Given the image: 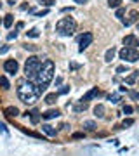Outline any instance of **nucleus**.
<instances>
[{
    "mask_svg": "<svg viewBox=\"0 0 139 156\" xmlns=\"http://www.w3.org/2000/svg\"><path fill=\"white\" fill-rule=\"evenodd\" d=\"M18 97L23 102H26V104H33L37 101V97H38V87H35L33 83L23 80L18 85Z\"/></svg>",
    "mask_w": 139,
    "mask_h": 156,
    "instance_id": "nucleus-1",
    "label": "nucleus"
},
{
    "mask_svg": "<svg viewBox=\"0 0 139 156\" xmlns=\"http://www.w3.org/2000/svg\"><path fill=\"white\" fill-rule=\"evenodd\" d=\"M54 71H56V66H54V61H51V59H45L43 61V64H42V68H40L38 75H37V85H43V87H47L51 82H52V78H54Z\"/></svg>",
    "mask_w": 139,
    "mask_h": 156,
    "instance_id": "nucleus-2",
    "label": "nucleus"
},
{
    "mask_svg": "<svg viewBox=\"0 0 139 156\" xmlns=\"http://www.w3.org/2000/svg\"><path fill=\"white\" fill-rule=\"evenodd\" d=\"M75 30H77V23H75L73 18H63L56 24V31L61 37H70V35L75 33Z\"/></svg>",
    "mask_w": 139,
    "mask_h": 156,
    "instance_id": "nucleus-3",
    "label": "nucleus"
},
{
    "mask_svg": "<svg viewBox=\"0 0 139 156\" xmlns=\"http://www.w3.org/2000/svg\"><path fill=\"white\" fill-rule=\"evenodd\" d=\"M42 64H43V62H42L37 56H31V57L26 59V62H24V73H26V78H37L40 68H42Z\"/></svg>",
    "mask_w": 139,
    "mask_h": 156,
    "instance_id": "nucleus-4",
    "label": "nucleus"
},
{
    "mask_svg": "<svg viewBox=\"0 0 139 156\" xmlns=\"http://www.w3.org/2000/svg\"><path fill=\"white\" fill-rule=\"evenodd\" d=\"M118 54H120V59H123V61H127V62H136L139 59L138 49H130V47H123Z\"/></svg>",
    "mask_w": 139,
    "mask_h": 156,
    "instance_id": "nucleus-5",
    "label": "nucleus"
},
{
    "mask_svg": "<svg viewBox=\"0 0 139 156\" xmlns=\"http://www.w3.org/2000/svg\"><path fill=\"white\" fill-rule=\"evenodd\" d=\"M4 69L9 75H16L18 69H19V64H18L16 59H7V61H4Z\"/></svg>",
    "mask_w": 139,
    "mask_h": 156,
    "instance_id": "nucleus-6",
    "label": "nucleus"
},
{
    "mask_svg": "<svg viewBox=\"0 0 139 156\" xmlns=\"http://www.w3.org/2000/svg\"><path fill=\"white\" fill-rule=\"evenodd\" d=\"M92 40H94V35H92V33H89V31H87V33H83V35L80 37V40H78V43H80L78 50H80V52H83V50L92 43Z\"/></svg>",
    "mask_w": 139,
    "mask_h": 156,
    "instance_id": "nucleus-7",
    "label": "nucleus"
},
{
    "mask_svg": "<svg viewBox=\"0 0 139 156\" xmlns=\"http://www.w3.org/2000/svg\"><path fill=\"white\" fill-rule=\"evenodd\" d=\"M123 47H130V49H138L139 47V38L134 35H127L123 37Z\"/></svg>",
    "mask_w": 139,
    "mask_h": 156,
    "instance_id": "nucleus-8",
    "label": "nucleus"
},
{
    "mask_svg": "<svg viewBox=\"0 0 139 156\" xmlns=\"http://www.w3.org/2000/svg\"><path fill=\"white\" fill-rule=\"evenodd\" d=\"M4 115H5L7 118H16L18 115H19V109H18L16 106H9V108L4 109Z\"/></svg>",
    "mask_w": 139,
    "mask_h": 156,
    "instance_id": "nucleus-9",
    "label": "nucleus"
},
{
    "mask_svg": "<svg viewBox=\"0 0 139 156\" xmlns=\"http://www.w3.org/2000/svg\"><path fill=\"white\" fill-rule=\"evenodd\" d=\"M138 19H139V12L138 11H130V12H129V18L123 21V24H125V26H130L132 23H136Z\"/></svg>",
    "mask_w": 139,
    "mask_h": 156,
    "instance_id": "nucleus-10",
    "label": "nucleus"
},
{
    "mask_svg": "<svg viewBox=\"0 0 139 156\" xmlns=\"http://www.w3.org/2000/svg\"><path fill=\"white\" fill-rule=\"evenodd\" d=\"M98 96H99V90H98V89H91V90H89V92H87V94L82 97V101H83V102H89V101L96 99Z\"/></svg>",
    "mask_w": 139,
    "mask_h": 156,
    "instance_id": "nucleus-11",
    "label": "nucleus"
},
{
    "mask_svg": "<svg viewBox=\"0 0 139 156\" xmlns=\"http://www.w3.org/2000/svg\"><path fill=\"white\" fill-rule=\"evenodd\" d=\"M58 116H59V111L58 109H49V111L42 113V118L43 120H52V118H58Z\"/></svg>",
    "mask_w": 139,
    "mask_h": 156,
    "instance_id": "nucleus-12",
    "label": "nucleus"
},
{
    "mask_svg": "<svg viewBox=\"0 0 139 156\" xmlns=\"http://www.w3.org/2000/svg\"><path fill=\"white\" fill-rule=\"evenodd\" d=\"M28 115H30V118H31V123H38L40 121V113L37 111V109H33V111H30V113H28V111L24 113V116H28Z\"/></svg>",
    "mask_w": 139,
    "mask_h": 156,
    "instance_id": "nucleus-13",
    "label": "nucleus"
},
{
    "mask_svg": "<svg viewBox=\"0 0 139 156\" xmlns=\"http://www.w3.org/2000/svg\"><path fill=\"white\" fill-rule=\"evenodd\" d=\"M42 130H43L49 137H56V134H58V130H56L54 127H51V125H43V127H42Z\"/></svg>",
    "mask_w": 139,
    "mask_h": 156,
    "instance_id": "nucleus-14",
    "label": "nucleus"
},
{
    "mask_svg": "<svg viewBox=\"0 0 139 156\" xmlns=\"http://www.w3.org/2000/svg\"><path fill=\"white\" fill-rule=\"evenodd\" d=\"M115 54H117V49H115V47L108 49V50H106V54H104V61H106V62H111V59L115 57Z\"/></svg>",
    "mask_w": 139,
    "mask_h": 156,
    "instance_id": "nucleus-15",
    "label": "nucleus"
},
{
    "mask_svg": "<svg viewBox=\"0 0 139 156\" xmlns=\"http://www.w3.org/2000/svg\"><path fill=\"white\" fill-rule=\"evenodd\" d=\"M58 97H59L58 92H54V94H47V96H45V102H47V104H54V102L58 101Z\"/></svg>",
    "mask_w": 139,
    "mask_h": 156,
    "instance_id": "nucleus-16",
    "label": "nucleus"
},
{
    "mask_svg": "<svg viewBox=\"0 0 139 156\" xmlns=\"http://www.w3.org/2000/svg\"><path fill=\"white\" fill-rule=\"evenodd\" d=\"M138 77H139V71H134V73H130L129 77L125 78V83H127V85H132V83L138 80Z\"/></svg>",
    "mask_w": 139,
    "mask_h": 156,
    "instance_id": "nucleus-17",
    "label": "nucleus"
},
{
    "mask_svg": "<svg viewBox=\"0 0 139 156\" xmlns=\"http://www.w3.org/2000/svg\"><path fill=\"white\" fill-rule=\"evenodd\" d=\"M83 128H87V130H96L98 125H96V121H92V120H85V121H83Z\"/></svg>",
    "mask_w": 139,
    "mask_h": 156,
    "instance_id": "nucleus-18",
    "label": "nucleus"
},
{
    "mask_svg": "<svg viewBox=\"0 0 139 156\" xmlns=\"http://www.w3.org/2000/svg\"><path fill=\"white\" fill-rule=\"evenodd\" d=\"M12 23H14V16H12V14H7V16L4 18V28H11Z\"/></svg>",
    "mask_w": 139,
    "mask_h": 156,
    "instance_id": "nucleus-19",
    "label": "nucleus"
},
{
    "mask_svg": "<svg viewBox=\"0 0 139 156\" xmlns=\"http://www.w3.org/2000/svg\"><path fill=\"white\" fill-rule=\"evenodd\" d=\"M94 115H96L98 118L104 116V106H103V104H98V106L94 108Z\"/></svg>",
    "mask_w": 139,
    "mask_h": 156,
    "instance_id": "nucleus-20",
    "label": "nucleus"
},
{
    "mask_svg": "<svg viewBox=\"0 0 139 156\" xmlns=\"http://www.w3.org/2000/svg\"><path fill=\"white\" fill-rule=\"evenodd\" d=\"M77 113H80V111H85L87 109V102H83V101H80V104H77L75 108H73Z\"/></svg>",
    "mask_w": 139,
    "mask_h": 156,
    "instance_id": "nucleus-21",
    "label": "nucleus"
},
{
    "mask_svg": "<svg viewBox=\"0 0 139 156\" xmlns=\"http://www.w3.org/2000/svg\"><path fill=\"white\" fill-rule=\"evenodd\" d=\"M132 125H134V120H132V118H127V120L122 121L120 127H122V128H129V127H132Z\"/></svg>",
    "mask_w": 139,
    "mask_h": 156,
    "instance_id": "nucleus-22",
    "label": "nucleus"
},
{
    "mask_svg": "<svg viewBox=\"0 0 139 156\" xmlns=\"http://www.w3.org/2000/svg\"><path fill=\"white\" fill-rule=\"evenodd\" d=\"M120 4H122V0H108V5L111 9H120Z\"/></svg>",
    "mask_w": 139,
    "mask_h": 156,
    "instance_id": "nucleus-23",
    "label": "nucleus"
},
{
    "mask_svg": "<svg viewBox=\"0 0 139 156\" xmlns=\"http://www.w3.org/2000/svg\"><path fill=\"white\" fill-rule=\"evenodd\" d=\"M26 35H28L30 38H38V37H40L38 30H35V28H33V30H30V31H26Z\"/></svg>",
    "mask_w": 139,
    "mask_h": 156,
    "instance_id": "nucleus-24",
    "label": "nucleus"
},
{
    "mask_svg": "<svg viewBox=\"0 0 139 156\" xmlns=\"http://www.w3.org/2000/svg\"><path fill=\"white\" fill-rule=\"evenodd\" d=\"M108 99H110V102H111V104H118V102H120V94H111Z\"/></svg>",
    "mask_w": 139,
    "mask_h": 156,
    "instance_id": "nucleus-25",
    "label": "nucleus"
},
{
    "mask_svg": "<svg viewBox=\"0 0 139 156\" xmlns=\"http://www.w3.org/2000/svg\"><path fill=\"white\" fill-rule=\"evenodd\" d=\"M0 82H2V89H4V90H7V89L11 87V85H9V80H7L5 77H2V78H0Z\"/></svg>",
    "mask_w": 139,
    "mask_h": 156,
    "instance_id": "nucleus-26",
    "label": "nucleus"
},
{
    "mask_svg": "<svg viewBox=\"0 0 139 156\" xmlns=\"http://www.w3.org/2000/svg\"><path fill=\"white\" fill-rule=\"evenodd\" d=\"M40 4H43V5H47V7H51V5H54V4H56V0H40Z\"/></svg>",
    "mask_w": 139,
    "mask_h": 156,
    "instance_id": "nucleus-27",
    "label": "nucleus"
},
{
    "mask_svg": "<svg viewBox=\"0 0 139 156\" xmlns=\"http://www.w3.org/2000/svg\"><path fill=\"white\" fill-rule=\"evenodd\" d=\"M83 137H85V134H83V132H75V134L71 135V139H83Z\"/></svg>",
    "mask_w": 139,
    "mask_h": 156,
    "instance_id": "nucleus-28",
    "label": "nucleus"
},
{
    "mask_svg": "<svg viewBox=\"0 0 139 156\" xmlns=\"http://www.w3.org/2000/svg\"><path fill=\"white\" fill-rule=\"evenodd\" d=\"M129 96L134 99V101H138V99H139V92H136V90H130V92H129Z\"/></svg>",
    "mask_w": 139,
    "mask_h": 156,
    "instance_id": "nucleus-29",
    "label": "nucleus"
},
{
    "mask_svg": "<svg viewBox=\"0 0 139 156\" xmlns=\"http://www.w3.org/2000/svg\"><path fill=\"white\" fill-rule=\"evenodd\" d=\"M132 111H134V109H132V106H123V113H125V115H130Z\"/></svg>",
    "mask_w": 139,
    "mask_h": 156,
    "instance_id": "nucleus-30",
    "label": "nucleus"
},
{
    "mask_svg": "<svg viewBox=\"0 0 139 156\" xmlns=\"http://www.w3.org/2000/svg\"><path fill=\"white\" fill-rule=\"evenodd\" d=\"M129 69H127V66H118L117 68V73H127Z\"/></svg>",
    "mask_w": 139,
    "mask_h": 156,
    "instance_id": "nucleus-31",
    "label": "nucleus"
},
{
    "mask_svg": "<svg viewBox=\"0 0 139 156\" xmlns=\"http://www.w3.org/2000/svg\"><path fill=\"white\" fill-rule=\"evenodd\" d=\"M123 12H125V11H123V7H120V9H117V18H118V19H122Z\"/></svg>",
    "mask_w": 139,
    "mask_h": 156,
    "instance_id": "nucleus-32",
    "label": "nucleus"
},
{
    "mask_svg": "<svg viewBox=\"0 0 139 156\" xmlns=\"http://www.w3.org/2000/svg\"><path fill=\"white\" fill-rule=\"evenodd\" d=\"M24 49H26V50H38L37 45H24Z\"/></svg>",
    "mask_w": 139,
    "mask_h": 156,
    "instance_id": "nucleus-33",
    "label": "nucleus"
},
{
    "mask_svg": "<svg viewBox=\"0 0 139 156\" xmlns=\"http://www.w3.org/2000/svg\"><path fill=\"white\" fill-rule=\"evenodd\" d=\"M68 90H70V87H66V85H64V87L59 90V94H68Z\"/></svg>",
    "mask_w": 139,
    "mask_h": 156,
    "instance_id": "nucleus-34",
    "label": "nucleus"
},
{
    "mask_svg": "<svg viewBox=\"0 0 139 156\" xmlns=\"http://www.w3.org/2000/svg\"><path fill=\"white\" fill-rule=\"evenodd\" d=\"M16 37H18V31H14V33H9V37H7V38L12 40V38H16Z\"/></svg>",
    "mask_w": 139,
    "mask_h": 156,
    "instance_id": "nucleus-35",
    "label": "nucleus"
},
{
    "mask_svg": "<svg viewBox=\"0 0 139 156\" xmlns=\"http://www.w3.org/2000/svg\"><path fill=\"white\" fill-rule=\"evenodd\" d=\"M7 50H9V47H7V45H4V47H2V49H0V54H5V52H7Z\"/></svg>",
    "mask_w": 139,
    "mask_h": 156,
    "instance_id": "nucleus-36",
    "label": "nucleus"
},
{
    "mask_svg": "<svg viewBox=\"0 0 139 156\" xmlns=\"http://www.w3.org/2000/svg\"><path fill=\"white\" fill-rule=\"evenodd\" d=\"M75 4H80V5H83V4H87V0H73Z\"/></svg>",
    "mask_w": 139,
    "mask_h": 156,
    "instance_id": "nucleus-37",
    "label": "nucleus"
},
{
    "mask_svg": "<svg viewBox=\"0 0 139 156\" xmlns=\"http://www.w3.org/2000/svg\"><path fill=\"white\" fill-rule=\"evenodd\" d=\"M47 12H49V11H42V12H37V16H38V18H42V16H45Z\"/></svg>",
    "mask_w": 139,
    "mask_h": 156,
    "instance_id": "nucleus-38",
    "label": "nucleus"
},
{
    "mask_svg": "<svg viewBox=\"0 0 139 156\" xmlns=\"http://www.w3.org/2000/svg\"><path fill=\"white\" fill-rule=\"evenodd\" d=\"M23 26H24V24H23V23H18V24H16V30H21V28H23Z\"/></svg>",
    "mask_w": 139,
    "mask_h": 156,
    "instance_id": "nucleus-39",
    "label": "nucleus"
},
{
    "mask_svg": "<svg viewBox=\"0 0 139 156\" xmlns=\"http://www.w3.org/2000/svg\"><path fill=\"white\" fill-rule=\"evenodd\" d=\"M132 2H139V0H132Z\"/></svg>",
    "mask_w": 139,
    "mask_h": 156,
    "instance_id": "nucleus-40",
    "label": "nucleus"
},
{
    "mask_svg": "<svg viewBox=\"0 0 139 156\" xmlns=\"http://www.w3.org/2000/svg\"><path fill=\"white\" fill-rule=\"evenodd\" d=\"M138 30H139V23H138Z\"/></svg>",
    "mask_w": 139,
    "mask_h": 156,
    "instance_id": "nucleus-41",
    "label": "nucleus"
}]
</instances>
